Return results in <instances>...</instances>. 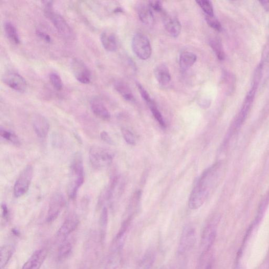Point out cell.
<instances>
[{
	"instance_id": "6da1fadb",
	"label": "cell",
	"mask_w": 269,
	"mask_h": 269,
	"mask_svg": "<svg viewBox=\"0 0 269 269\" xmlns=\"http://www.w3.org/2000/svg\"><path fill=\"white\" fill-rule=\"evenodd\" d=\"M69 179V195L71 199H74L84 180L83 161L80 153L75 154L72 159Z\"/></svg>"
},
{
	"instance_id": "7a4b0ae2",
	"label": "cell",
	"mask_w": 269,
	"mask_h": 269,
	"mask_svg": "<svg viewBox=\"0 0 269 269\" xmlns=\"http://www.w3.org/2000/svg\"><path fill=\"white\" fill-rule=\"evenodd\" d=\"M260 79V77L259 76L255 75L253 86H252L245 98L241 110L234 122L232 131H234L238 129L247 119L252 104L254 103Z\"/></svg>"
},
{
	"instance_id": "3957f363",
	"label": "cell",
	"mask_w": 269,
	"mask_h": 269,
	"mask_svg": "<svg viewBox=\"0 0 269 269\" xmlns=\"http://www.w3.org/2000/svg\"><path fill=\"white\" fill-rule=\"evenodd\" d=\"M89 157L92 165L96 169L99 170L112 164L113 155L104 148L93 146L90 148Z\"/></svg>"
},
{
	"instance_id": "277c9868",
	"label": "cell",
	"mask_w": 269,
	"mask_h": 269,
	"mask_svg": "<svg viewBox=\"0 0 269 269\" xmlns=\"http://www.w3.org/2000/svg\"><path fill=\"white\" fill-rule=\"evenodd\" d=\"M53 8V7H48L44 9L46 16L52 21L58 32L63 37L66 39H72L74 37L72 29L63 17L55 12Z\"/></svg>"
},
{
	"instance_id": "5b68a950",
	"label": "cell",
	"mask_w": 269,
	"mask_h": 269,
	"mask_svg": "<svg viewBox=\"0 0 269 269\" xmlns=\"http://www.w3.org/2000/svg\"><path fill=\"white\" fill-rule=\"evenodd\" d=\"M132 49L134 54L141 60H147L152 53V48L148 38L141 33L133 37Z\"/></svg>"
},
{
	"instance_id": "8992f818",
	"label": "cell",
	"mask_w": 269,
	"mask_h": 269,
	"mask_svg": "<svg viewBox=\"0 0 269 269\" xmlns=\"http://www.w3.org/2000/svg\"><path fill=\"white\" fill-rule=\"evenodd\" d=\"M217 235V223L214 221L208 223L201 233L200 241V257H205L212 247Z\"/></svg>"
},
{
	"instance_id": "52a82bcc",
	"label": "cell",
	"mask_w": 269,
	"mask_h": 269,
	"mask_svg": "<svg viewBox=\"0 0 269 269\" xmlns=\"http://www.w3.org/2000/svg\"><path fill=\"white\" fill-rule=\"evenodd\" d=\"M196 242V231L191 225L185 226L182 230L180 238L178 253L179 255H184L189 253L194 248Z\"/></svg>"
},
{
	"instance_id": "ba28073f",
	"label": "cell",
	"mask_w": 269,
	"mask_h": 269,
	"mask_svg": "<svg viewBox=\"0 0 269 269\" xmlns=\"http://www.w3.org/2000/svg\"><path fill=\"white\" fill-rule=\"evenodd\" d=\"M33 176V169L31 165H28L16 180L13 189L14 195L19 198L28 191Z\"/></svg>"
},
{
	"instance_id": "9c48e42d",
	"label": "cell",
	"mask_w": 269,
	"mask_h": 269,
	"mask_svg": "<svg viewBox=\"0 0 269 269\" xmlns=\"http://www.w3.org/2000/svg\"><path fill=\"white\" fill-rule=\"evenodd\" d=\"M66 200L64 195L60 193H55L50 198L47 216L48 222L56 220L64 207Z\"/></svg>"
},
{
	"instance_id": "30bf717a",
	"label": "cell",
	"mask_w": 269,
	"mask_h": 269,
	"mask_svg": "<svg viewBox=\"0 0 269 269\" xmlns=\"http://www.w3.org/2000/svg\"><path fill=\"white\" fill-rule=\"evenodd\" d=\"M72 73L75 78L84 84H89L91 80V72L88 67L78 59H73L71 63Z\"/></svg>"
},
{
	"instance_id": "8fae6325",
	"label": "cell",
	"mask_w": 269,
	"mask_h": 269,
	"mask_svg": "<svg viewBox=\"0 0 269 269\" xmlns=\"http://www.w3.org/2000/svg\"><path fill=\"white\" fill-rule=\"evenodd\" d=\"M210 191L197 183L191 195L189 206L190 209L195 210L199 208L204 204L208 198Z\"/></svg>"
},
{
	"instance_id": "7c38bea8",
	"label": "cell",
	"mask_w": 269,
	"mask_h": 269,
	"mask_svg": "<svg viewBox=\"0 0 269 269\" xmlns=\"http://www.w3.org/2000/svg\"><path fill=\"white\" fill-rule=\"evenodd\" d=\"M3 81L11 89L20 93L24 92L27 89L25 79L19 73L8 72L3 76Z\"/></svg>"
},
{
	"instance_id": "4fadbf2b",
	"label": "cell",
	"mask_w": 269,
	"mask_h": 269,
	"mask_svg": "<svg viewBox=\"0 0 269 269\" xmlns=\"http://www.w3.org/2000/svg\"><path fill=\"white\" fill-rule=\"evenodd\" d=\"M32 124L37 137L40 139H45L48 136L49 130V123L46 118L40 114L33 116Z\"/></svg>"
},
{
	"instance_id": "5bb4252c",
	"label": "cell",
	"mask_w": 269,
	"mask_h": 269,
	"mask_svg": "<svg viewBox=\"0 0 269 269\" xmlns=\"http://www.w3.org/2000/svg\"><path fill=\"white\" fill-rule=\"evenodd\" d=\"M47 256V251L44 249L37 250L25 262L22 269H40Z\"/></svg>"
},
{
	"instance_id": "9a60e30c",
	"label": "cell",
	"mask_w": 269,
	"mask_h": 269,
	"mask_svg": "<svg viewBox=\"0 0 269 269\" xmlns=\"http://www.w3.org/2000/svg\"><path fill=\"white\" fill-rule=\"evenodd\" d=\"M164 26L166 31L174 37H178L181 31V24L179 21L170 15L165 14L163 16Z\"/></svg>"
},
{
	"instance_id": "2e32d148",
	"label": "cell",
	"mask_w": 269,
	"mask_h": 269,
	"mask_svg": "<svg viewBox=\"0 0 269 269\" xmlns=\"http://www.w3.org/2000/svg\"><path fill=\"white\" fill-rule=\"evenodd\" d=\"M90 106L94 114L100 119L108 121L111 119V114L103 103L98 98H93Z\"/></svg>"
},
{
	"instance_id": "e0dca14e",
	"label": "cell",
	"mask_w": 269,
	"mask_h": 269,
	"mask_svg": "<svg viewBox=\"0 0 269 269\" xmlns=\"http://www.w3.org/2000/svg\"><path fill=\"white\" fill-rule=\"evenodd\" d=\"M79 224L76 216L69 217L64 222L58 232V236L65 238L75 230Z\"/></svg>"
},
{
	"instance_id": "ac0fdd59",
	"label": "cell",
	"mask_w": 269,
	"mask_h": 269,
	"mask_svg": "<svg viewBox=\"0 0 269 269\" xmlns=\"http://www.w3.org/2000/svg\"><path fill=\"white\" fill-rule=\"evenodd\" d=\"M154 74L157 81L162 86L167 85L171 80L170 70L165 63L159 64L156 66Z\"/></svg>"
},
{
	"instance_id": "d6986e66",
	"label": "cell",
	"mask_w": 269,
	"mask_h": 269,
	"mask_svg": "<svg viewBox=\"0 0 269 269\" xmlns=\"http://www.w3.org/2000/svg\"><path fill=\"white\" fill-rule=\"evenodd\" d=\"M100 41L103 47L108 52H115L117 49V42L113 33L104 31L101 34Z\"/></svg>"
},
{
	"instance_id": "ffe728a7",
	"label": "cell",
	"mask_w": 269,
	"mask_h": 269,
	"mask_svg": "<svg viewBox=\"0 0 269 269\" xmlns=\"http://www.w3.org/2000/svg\"><path fill=\"white\" fill-rule=\"evenodd\" d=\"M137 10L142 22L147 25L153 24L154 21V15L149 5L141 4L138 7Z\"/></svg>"
},
{
	"instance_id": "44dd1931",
	"label": "cell",
	"mask_w": 269,
	"mask_h": 269,
	"mask_svg": "<svg viewBox=\"0 0 269 269\" xmlns=\"http://www.w3.org/2000/svg\"><path fill=\"white\" fill-rule=\"evenodd\" d=\"M197 56L193 52H185L182 53L179 59V65L182 71H186L191 68L196 63Z\"/></svg>"
},
{
	"instance_id": "7402d4cb",
	"label": "cell",
	"mask_w": 269,
	"mask_h": 269,
	"mask_svg": "<svg viewBox=\"0 0 269 269\" xmlns=\"http://www.w3.org/2000/svg\"><path fill=\"white\" fill-rule=\"evenodd\" d=\"M122 249V247H113L112 254L104 269H116L119 266L121 259Z\"/></svg>"
},
{
	"instance_id": "603a6c76",
	"label": "cell",
	"mask_w": 269,
	"mask_h": 269,
	"mask_svg": "<svg viewBox=\"0 0 269 269\" xmlns=\"http://www.w3.org/2000/svg\"><path fill=\"white\" fill-rule=\"evenodd\" d=\"M115 90L129 102H133L134 97L129 87L122 81H117L114 84Z\"/></svg>"
},
{
	"instance_id": "cb8c5ba5",
	"label": "cell",
	"mask_w": 269,
	"mask_h": 269,
	"mask_svg": "<svg viewBox=\"0 0 269 269\" xmlns=\"http://www.w3.org/2000/svg\"><path fill=\"white\" fill-rule=\"evenodd\" d=\"M4 28L8 39L15 44H20V37L15 26L11 22L8 21L5 23Z\"/></svg>"
},
{
	"instance_id": "d4e9b609",
	"label": "cell",
	"mask_w": 269,
	"mask_h": 269,
	"mask_svg": "<svg viewBox=\"0 0 269 269\" xmlns=\"http://www.w3.org/2000/svg\"><path fill=\"white\" fill-rule=\"evenodd\" d=\"M155 255L153 251H149L140 261L136 269H151L155 261Z\"/></svg>"
},
{
	"instance_id": "484cf974",
	"label": "cell",
	"mask_w": 269,
	"mask_h": 269,
	"mask_svg": "<svg viewBox=\"0 0 269 269\" xmlns=\"http://www.w3.org/2000/svg\"><path fill=\"white\" fill-rule=\"evenodd\" d=\"M209 44L218 59L221 61L224 60L225 58V54L221 41L216 38H212L210 40Z\"/></svg>"
},
{
	"instance_id": "4316f807",
	"label": "cell",
	"mask_w": 269,
	"mask_h": 269,
	"mask_svg": "<svg viewBox=\"0 0 269 269\" xmlns=\"http://www.w3.org/2000/svg\"><path fill=\"white\" fill-rule=\"evenodd\" d=\"M0 136L4 140L15 146H19L20 145V141L18 137L12 131L1 127V129H0Z\"/></svg>"
},
{
	"instance_id": "83f0119b",
	"label": "cell",
	"mask_w": 269,
	"mask_h": 269,
	"mask_svg": "<svg viewBox=\"0 0 269 269\" xmlns=\"http://www.w3.org/2000/svg\"><path fill=\"white\" fill-rule=\"evenodd\" d=\"M13 248L11 246H4L1 249V268L5 267L9 261L13 252Z\"/></svg>"
},
{
	"instance_id": "f1b7e54d",
	"label": "cell",
	"mask_w": 269,
	"mask_h": 269,
	"mask_svg": "<svg viewBox=\"0 0 269 269\" xmlns=\"http://www.w3.org/2000/svg\"><path fill=\"white\" fill-rule=\"evenodd\" d=\"M72 245L69 242H64L60 247L58 251V258L60 260H64L68 257L72 251Z\"/></svg>"
},
{
	"instance_id": "f546056e",
	"label": "cell",
	"mask_w": 269,
	"mask_h": 269,
	"mask_svg": "<svg viewBox=\"0 0 269 269\" xmlns=\"http://www.w3.org/2000/svg\"><path fill=\"white\" fill-rule=\"evenodd\" d=\"M148 106L157 122L162 127L165 128L166 124L164 120V118L161 113L157 109L155 102L151 103L150 104L148 105Z\"/></svg>"
},
{
	"instance_id": "4dcf8cb0",
	"label": "cell",
	"mask_w": 269,
	"mask_h": 269,
	"mask_svg": "<svg viewBox=\"0 0 269 269\" xmlns=\"http://www.w3.org/2000/svg\"><path fill=\"white\" fill-rule=\"evenodd\" d=\"M196 3L206 13V15L214 16L213 8L210 2L207 1V0H203V1H198Z\"/></svg>"
},
{
	"instance_id": "1f68e13d",
	"label": "cell",
	"mask_w": 269,
	"mask_h": 269,
	"mask_svg": "<svg viewBox=\"0 0 269 269\" xmlns=\"http://www.w3.org/2000/svg\"><path fill=\"white\" fill-rule=\"evenodd\" d=\"M50 83L53 88L58 90L61 91L63 88V82L60 75L56 73H51L49 75Z\"/></svg>"
},
{
	"instance_id": "d6a6232c",
	"label": "cell",
	"mask_w": 269,
	"mask_h": 269,
	"mask_svg": "<svg viewBox=\"0 0 269 269\" xmlns=\"http://www.w3.org/2000/svg\"><path fill=\"white\" fill-rule=\"evenodd\" d=\"M206 20L208 24L214 30L219 32L222 31L223 28L222 24L216 18H215L214 16H210L206 15Z\"/></svg>"
},
{
	"instance_id": "836d02e7",
	"label": "cell",
	"mask_w": 269,
	"mask_h": 269,
	"mask_svg": "<svg viewBox=\"0 0 269 269\" xmlns=\"http://www.w3.org/2000/svg\"><path fill=\"white\" fill-rule=\"evenodd\" d=\"M122 133L124 139L128 144L136 145V139H134L133 133L129 130L126 128H122Z\"/></svg>"
},
{
	"instance_id": "e575fe53",
	"label": "cell",
	"mask_w": 269,
	"mask_h": 269,
	"mask_svg": "<svg viewBox=\"0 0 269 269\" xmlns=\"http://www.w3.org/2000/svg\"><path fill=\"white\" fill-rule=\"evenodd\" d=\"M137 86L139 89V90L140 92L141 95H142L143 98L148 105L154 102V100L151 98L149 94L147 92V91L143 88L141 84L138 83Z\"/></svg>"
},
{
	"instance_id": "d590c367",
	"label": "cell",
	"mask_w": 269,
	"mask_h": 269,
	"mask_svg": "<svg viewBox=\"0 0 269 269\" xmlns=\"http://www.w3.org/2000/svg\"><path fill=\"white\" fill-rule=\"evenodd\" d=\"M100 225L103 228H105L108 222V211L107 209L105 207L102 210L100 216Z\"/></svg>"
},
{
	"instance_id": "8d00e7d4",
	"label": "cell",
	"mask_w": 269,
	"mask_h": 269,
	"mask_svg": "<svg viewBox=\"0 0 269 269\" xmlns=\"http://www.w3.org/2000/svg\"><path fill=\"white\" fill-rule=\"evenodd\" d=\"M37 35L41 39H43L47 43H50L52 42L51 38L49 35H47L46 33L39 30H37Z\"/></svg>"
},
{
	"instance_id": "74e56055",
	"label": "cell",
	"mask_w": 269,
	"mask_h": 269,
	"mask_svg": "<svg viewBox=\"0 0 269 269\" xmlns=\"http://www.w3.org/2000/svg\"><path fill=\"white\" fill-rule=\"evenodd\" d=\"M100 138L104 142L110 145H113L114 141L110 136V134L105 131H103L100 133Z\"/></svg>"
},
{
	"instance_id": "f35d334b",
	"label": "cell",
	"mask_w": 269,
	"mask_h": 269,
	"mask_svg": "<svg viewBox=\"0 0 269 269\" xmlns=\"http://www.w3.org/2000/svg\"><path fill=\"white\" fill-rule=\"evenodd\" d=\"M149 6L150 8L153 9L157 12L162 11V6L159 2L152 1L149 2Z\"/></svg>"
},
{
	"instance_id": "ab89813d",
	"label": "cell",
	"mask_w": 269,
	"mask_h": 269,
	"mask_svg": "<svg viewBox=\"0 0 269 269\" xmlns=\"http://www.w3.org/2000/svg\"><path fill=\"white\" fill-rule=\"evenodd\" d=\"M2 218L4 219L5 221H7L9 217V211L6 205L3 204L2 205Z\"/></svg>"
},
{
	"instance_id": "60d3db41",
	"label": "cell",
	"mask_w": 269,
	"mask_h": 269,
	"mask_svg": "<svg viewBox=\"0 0 269 269\" xmlns=\"http://www.w3.org/2000/svg\"><path fill=\"white\" fill-rule=\"evenodd\" d=\"M262 7L264 8L265 10L266 11H269V2L268 1H261L259 2Z\"/></svg>"
},
{
	"instance_id": "b9f144b4",
	"label": "cell",
	"mask_w": 269,
	"mask_h": 269,
	"mask_svg": "<svg viewBox=\"0 0 269 269\" xmlns=\"http://www.w3.org/2000/svg\"><path fill=\"white\" fill-rule=\"evenodd\" d=\"M159 269H175V268L172 265L170 264H167V265H163Z\"/></svg>"
},
{
	"instance_id": "7bdbcfd3",
	"label": "cell",
	"mask_w": 269,
	"mask_h": 269,
	"mask_svg": "<svg viewBox=\"0 0 269 269\" xmlns=\"http://www.w3.org/2000/svg\"><path fill=\"white\" fill-rule=\"evenodd\" d=\"M205 269H212V264L211 263H209Z\"/></svg>"
}]
</instances>
